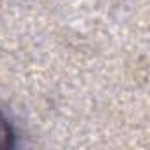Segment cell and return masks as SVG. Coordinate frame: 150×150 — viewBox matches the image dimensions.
Returning <instances> with one entry per match:
<instances>
[{
  "instance_id": "1",
  "label": "cell",
  "mask_w": 150,
  "mask_h": 150,
  "mask_svg": "<svg viewBox=\"0 0 150 150\" xmlns=\"http://www.w3.org/2000/svg\"><path fill=\"white\" fill-rule=\"evenodd\" d=\"M16 145V134L14 129L11 125V122L7 120V117L0 111V150L6 148H13Z\"/></svg>"
}]
</instances>
